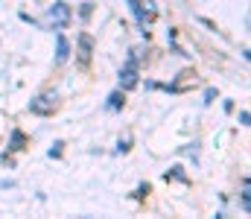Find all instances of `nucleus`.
<instances>
[{
  "label": "nucleus",
  "instance_id": "obj_1",
  "mask_svg": "<svg viewBox=\"0 0 251 219\" xmlns=\"http://www.w3.org/2000/svg\"><path fill=\"white\" fill-rule=\"evenodd\" d=\"M67 21H70V6H67V3H53V9H50V24H53V29H62Z\"/></svg>",
  "mask_w": 251,
  "mask_h": 219
},
{
  "label": "nucleus",
  "instance_id": "obj_2",
  "mask_svg": "<svg viewBox=\"0 0 251 219\" xmlns=\"http://www.w3.org/2000/svg\"><path fill=\"white\" fill-rule=\"evenodd\" d=\"M134 82H137V62H134V56H131L128 65H126V71L120 73V85H123V88H131Z\"/></svg>",
  "mask_w": 251,
  "mask_h": 219
},
{
  "label": "nucleus",
  "instance_id": "obj_3",
  "mask_svg": "<svg viewBox=\"0 0 251 219\" xmlns=\"http://www.w3.org/2000/svg\"><path fill=\"white\" fill-rule=\"evenodd\" d=\"M64 59H67V41H64V35H59V56H56V65H62Z\"/></svg>",
  "mask_w": 251,
  "mask_h": 219
},
{
  "label": "nucleus",
  "instance_id": "obj_4",
  "mask_svg": "<svg viewBox=\"0 0 251 219\" xmlns=\"http://www.w3.org/2000/svg\"><path fill=\"white\" fill-rule=\"evenodd\" d=\"M91 59V38H82V62Z\"/></svg>",
  "mask_w": 251,
  "mask_h": 219
},
{
  "label": "nucleus",
  "instance_id": "obj_5",
  "mask_svg": "<svg viewBox=\"0 0 251 219\" xmlns=\"http://www.w3.org/2000/svg\"><path fill=\"white\" fill-rule=\"evenodd\" d=\"M108 105H111V108H120V94H114V97H111V102H108Z\"/></svg>",
  "mask_w": 251,
  "mask_h": 219
}]
</instances>
